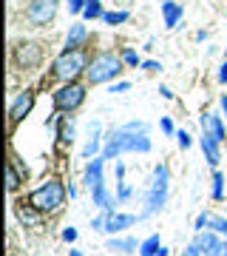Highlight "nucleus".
Wrapping results in <instances>:
<instances>
[{
    "label": "nucleus",
    "instance_id": "27",
    "mask_svg": "<svg viewBox=\"0 0 227 256\" xmlns=\"http://www.w3.org/2000/svg\"><path fill=\"white\" fill-rule=\"evenodd\" d=\"M176 137H179V146L182 148H191V134H188V131H179Z\"/></svg>",
    "mask_w": 227,
    "mask_h": 256
},
{
    "label": "nucleus",
    "instance_id": "20",
    "mask_svg": "<svg viewBox=\"0 0 227 256\" xmlns=\"http://www.w3.org/2000/svg\"><path fill=\"white\" fill-rule=\"evenodd\" d=\"M17 185H20V174H17V168H14V162H9L6 165V188L14 191Z\"/></svg>",
    "mask_w": 227,
    "mask_h": 256
},
{
    "label": "nucleus",
    "instance_id": "3",
    "mask_svg": "<svg viewBox=\"0 0 227 256\" xmlns=\"http://www.w3.org/2000/svg\"><path fill=\"white\" fill-rule=\"evenodd\" d=\"M80 72H88V60H85L82 48H65L63 54L54 60V66H51V77H57L63 82H71Z\"/></svg>",
    "mask_w": 227,
    "mask_h": 256
},
{
    "label": "nucleus",
    "instance_id": "19",
    "mask_svg": "<svg viewBox=\"0 0 227 256\" xmlns=\"http://www.w3.org/2000/svg\"><path fill=\"white\" fill-rule=\"evenodd\" d=\"M82 14H85V20H94V18H102L105 12H102L100 0H88V3H85V9H82Z\"/></svg>",
    "mask_w": 227,
    "mask_h": 256
},
{
    "label": "nucleus",
    "instance_id": "5",
    "mask_svg": "<svg viewBox=\"0 0 227 256\" xmlns=\"http://www.w3.org/2000/svg\"><path fill=\"white\" fill-rule=\"evenodd\" d=\"M168 200V168L165 165H156V174H154V185H151V191L145 196V210H142V216H151L156 210L165 205Z\"/></svg>",
    "mask_w": 227,
    "mask_h": 256
},
{
    "label": "nucleus",
    "instance_id": "14",
    "mask_svg": "<svg viewBox=\"0 0 227 256\" xmlns=\"http://www.w3.org/2000/svg\"><path fill=\"white\" fill-rule=\"evenodd\" d=\"M202 151H205V156H208L210 165H216L219 160H222V154H219V140L213 137V134H202Z\"/></svg>",
    "mask_w": 227,
    "mask_h": 256
},
{
    "label": "nucleus",
    "instance_id": "21",
    "mask_svg": "<svg viewBox=\"0 0 227 256\" xmlns=\"http://www.w3.org/2000/svg\"><path fill=\"white\" fill-rule=\"evenodd\" d=\"M102 20H105L108 26H117V23L128 20V12H108V14H102Z\"/></svg>",
    "mask_w": 227,
    "mask_h": 256
},
{
    "label": "nucleus",
    "instance_id": "2",
    "mask_svg": "<svg viewBox=\"0 0 227 256\" xmlns=\"http://www.w3.org/2000/svg\"><path fill=\"white\" fill-rule=\"evenodd\" d=\"M122 57H117L114 52H100V54L94 57L88 63V82L91 86H100V82H108L114 80L117 74H122Z\"/></svg>",
    "mask_w": 227,
    "mask_h": 256
},
{
    "label": "nucleus",
    "instance_id": "28",
    "mask_svg": "<svg viewBox=\"0 0 227 256\" xmlns=\"http://www.w3.org/2000/svg\"><path fill=\"white\" fill-rule=\"evenodd\" d=\"M63 239H65V242H74V239H77V230H74V228H65V230H63Z\"/></svg>",
    "mask_w": 227,
    "mask_h": 256
},
{
    "label": "nucleus",
    "instance_id": "4",
    "mask_svg": "<svg viewBox=\"0 0 227 256\" xmlns=\"http://www.w3.org/2000/svg\"><path fill=\"white\" fill-rule=\"evenodd\" d=\"M63 200H65V188H63V182L60 180H48L45 185H40L31 196H28V202H31V208L34 210H54V208H60L63 205Z\"/></svg>",
    "mask_w": 227,
    "mask_h": 256
},
{
    "label": "nucleus",
    "instance_id": "34",
    "mask_svg": "<svg viewBox=\"0 0 227 256\" xmlns=\"http://www.w3.org/2000/svg\"><path fill=\"white\" fill-rule=\"evenodd\" d=\"M162 131H168V134L173 131V122H171V120H162Z\"/></svg>",
    "mask_w": 227,
    "mask_h": 256
},
{
    "label": "nucleus",
    "instance_id": "16",
    "mask_svg": "<svg viewBox=\"0 0 227 256\" xmlns=\"http://www.w3.org/2000/svg\"><path fill=\"white\" fill-rule=\"evenodd\" d=\"M162 14H165V26L173 28L182 20V6L179 3H173V0H168V3L162 6Z\"/></svg>",
    "mask_w": 227,
    "mask_h": 256
},
{
    "label": "nucleus",
    "instance_id": "38",
    "mask_svg": "<svg viewBox=\"0 0 227 256\" xmlns=\"http://www.w3.org/2000/svg\"><path fill=\"white\" fill-rule=\"evenodd\" d=\"M71 256H82V254H80V250H71Z\"/></svg>",
    "mask_w": 227,
    "mask_h": 256
},
{
    "label": "nucleus",
    "instance_id": "25",
    "mask_svg": "<svg viewBox=\"0 0 227 256\" xmlns=\"http://www.w3.org/2000/svg\"><path fill=\"white\" fill-rule=\"evenodd\" d=\"M122 60H125L128 66H139V57H136L134 48H128V52H122Z\"/></svg>",
    "mask_w": 227,
    "mask_h": 256
},
{
    "label": "nucleus",
    "instance_id": "7",
    "mask_svg": "<svg viewBox=\"0 0 227 256\" xmlns=\"http://www.w3.org/2000/svg\"><path fill=\"white\" fill-rule=\"evenodd\" d=\"M43 63V46L40 43H31V40H23L14 46V66L23 68V72H31Z\"/></svg>",
    "mask_w": 227,
    "mask_h": 256
},
{
    "label": "nucleus",
    "instance_id": "30",
    "mask_svg": "<svg viewBox=\"0 0 227 256\" xmlns=\"http://www.w3.org/2000/svg\"><path fill=\"white\" fill-rule=\"evenodd\" d=\"M128 88H131L128 82H117V86H111V92H114V94H122V92H128Z\"/></svg>",
    "mask_w": 227,
    "mask_h": 256
},
{
    "label": "nucleus",
    "instance_id": "37",
    "mask_svg": "<svg viewBox=\"0 0 227 256\" xmlns=\"http://www.w3.org/2000/svg\"><path fill=\"white\" fill-rule=\"evenodd\" d=\"M156 256H168V250H159V254H156Z\"/></svg>",
    "mask_w": 227,
    "mask_h": 256
},
{
    "label": "nucleus",
    "instance_id": "17",
    "mask_svg": "<svg viewBox=\"0 0 227 256\" xmlns=\"http://www.w3.org/2000/svg\"><path fill=\"white\" fill-rule=\"evenodd\" d=\"M162 250V242H159V234H154V236H148L142 245H139V256H156Z\"/></svg>",
    "mask_w": 227,
    "mask_h": 256
},
{
    "label": "nucleus",
    "instance_id": "23",
    "mask_svg": "<svg viewBox=\"0 0 227 256\" xmlns=\"http://www.w3.org/2000/svg\"><path fill=\"white\" fill-rule=\"evenodd\" d=\"M60 140H63V142H71V140H74V122H71V120L60 126Z\"/></svg>",
    "mask_w": 227,
    "mask_h": 256
},
{
    "label": "nucleus",
    "instance_id": "11",
    "mask_svg": "<svg viewBox=\"0 0 227 256\" xmlns=\"http://www.w3.org/2000/svg\"><path fill=\"white\" fill-rule=\"evenodd\" d=\"M131 225H136L134 214H111L108 210V216H105V234H117V230L131 228Z\"/></svg>",
    "mask_w": 227,
    "mask_h": 256
},
{
    "label": "nucleus",
    "instance_id": "26",
    "mask_svg": "<svg viewBox=\"0 0 227 256\" xmlns=\"http://www.w3.org/2000/svg\"><path fill=\"white\" fill-rule=\"evenodd\" d=\"M85 3H88V0H68V9H71L74 14H77V12L85 9Z\"/></svg>",
    "mask_w": 227,
    "mask_h": 256
},
{
    "label": "nucleus",
    "instance_id": "29",
    "mask_svg": "<svg viewBox=\"0 0 227 256\" xmlns=\"http://www.w3.org/2000/svg\"><path fill=\"white\" fill-rule=\"evenodd\" d=\"M182 256H202V250H199V245H191V248H185Z\"/></svg>",
    "mask_w": 227,
    "mask_h": 256
},
{
    "label": "nucleus",
    "instance_id": "33",
    "mask_svg": "<svg viewBox=\"0 0 227 256\" xmlns=\"http://www.w3.org/2000/svg\"><path fill=\"white\" fill-rule=\"evenodd\" d=\"M145 68H148V72H156V68H162V66H159V63H154V60H148V63H145Z\"/></svg>",
    "mask_w": 227,
    "mask_h": 256
},
{
    "label": "nucleus",
    "instance_id": "35",
    "mask_svg": "<svg viewBox=\"0 0 227 256\" xmlns=\"http://www.w3.org/2000/svg\"><path fill=\"white\" fill-rule=\"evenodd\" d=\"M159 92H162V97H168V100H171V97H173V92H171V88H168V86H162Z\"/></svg>",
    "mask_w": 227,
    "mask_h": 256
},
{
    "label": "nucleus",
    "instance_id": "1",
    "mask_svg": "<svg viewBox=\"0 0 227 256\" xmlns=\"http://www.w3.org/2000/svg\"><path fill=\"white\" fill-rule=\"evenodd\" d=\"M125 151H151V140H148V126L145 122H128V126L117 128L108 137L105 148H102V160H111Z\"/></svg>",
    "mask_w": 227,
    "mask_h": 256
},
{
    "label": "nucleus",
    "instance_id": "9",
    "mask_svg": "<svg viewBox=\"0 0 227 256\" xmlns=\"http://www.w3.org/2000/svg\"><path fill=\"white\" fill-rule=\"evenodd\" d=\"M34 108V94L31 92H23L14 97V102H11V108H9V120H11V126H17L20 120H26L28 117V111Z\"/></svg>",
    "mask_w": 227,
    "mask_h": 256
},
{
    "label": "nucleus",
    "instance_id": "13",
    "mask_svg": "<svg viewBox=\"0 0 227 256\" xmlns=\"http://www.w3.org/2000/svg\"><path fill=\"white\" fill-rule=\"evenodd\" d=\"M102 156H97V160H91L88 168H85V182H88V188L94 191L97 185H102Z\"/></svg>",
    "mask_w": 227,
    "mask_h": 256
},
{
    "label": "nucleus",
    "instance_id": "12",
    "mask_svg": "<svg viewBox=\"0 0 227 256\" xmlns=\"http://www.w3.org/2000/svg\"><path fill=\"white\" fill-rule=\"evenodd\" d=\"M202 128H205L208 134H213L219 142H225V140H227L225 122H222V117H219V114H205V117H202Z\"/></svg>",
    "mask_w": 227,
    "mask_h": 256
},
{
    "label": "nucleus",
    "instance_id": "15",
    "mask_svg": "<svg viewBox=\"0 0 227 256\" xmlns=\"http://www.w3.org/2000/svg\"><path fill=\"white\" fill-rule=\"evenodd\" d=\"M85 37H88L85 26H82V23H74L71 32H68V37H65V48H80L82 43H85Z\"/></svg>",
    "mask_w": 227,
    "mask_h": 256
},
{
    "label": "nucleus",
    "instance_id": "24",
    "mask_svg": "<svg viewBox=\"0 0 227 256\" xmlns=\"http://www.w3.org/2000/svg\"><path fill=\"white\" fill-rule=\"evenodd\" d=\"M210 225H213L219 234H225L227 236V220H222V216H210Z\"/></svg>",
    "mask_w": 227,
    "mask_h": 256
},
{
    "label": "nucleus",
    "instance_id": "6",
    "mask_svg": "<svg viewBox=\"0 0 227 256\" xmlns=\"http://www.w3.org/2000/svg\"><path fill=\"white\" fill-rule=\"evenodd\" d=\"M82 102H85V86H80V82H65L54 92L57 111H77Z\"/></svg>",
    "mask_w": 227,
    "mask_h": 256
},
{
    "label": "nucleus",
    "instance_id": "36",
    "mask_svg": "<svg viewBox=\"0 0 227 256\" xmlns=\"http://www.w3.org/2000/svg\"><path fill=\"white\" fill-rule=\"evenodd\" d=\"M222 108H225V114H227V94L222 97Z\"/></svg>",
    "mask_w": 227,
    "mask_h": 256
},
{
    "label": "nucleus",
    "instance_id": "22",
    "mask_svg": "<svg viewBox=\"0 0 227 256\" xmlns=\"http://www.w3.org/2000/svg\"><path fill=\"white\" fill-rule=\"evenodd\" d=\"M213 196H216V200H222V196H225V176L219 174H213Z\"/></svg>",
    "mask_w": 227,
    "mask_h": 256
},
{
    "label": "nucleus",
    "instance_id": "8",
    "mask_svg": "<svg viewBox=\"0 0 227 256\" xmlns=\"http://www.w3.org/2000/svg\"><path fill=\"white\" fill-rule=\"evenodd\" d=\"M57 14V0H31L26 9L28 26H48Z\"/></svg>",
    "mask_w": 227,
    "mask_h": 256
},
{
    "label": "nucleus",
    "instance_id": "18",
    "mask_svg": "<svg viewBox=\"0 0 227 256\" xmlns=\"http://www.w3.org/2000/svg\"><path fill=\"white\" fill-rule=\"evenodd\" d=\"M108 250H119V254H131V250H136V239H111L108 242Z\"/></svg>",
    "mask_w": 227,
    "mask_h": 256
},
{
    "label": "nucleus",
    "instance_id": "10",
    "mask_svg": "<svg viewBox=\"0 0 227 256\" xmlns=\"http://www.w3.org/2000/svg\"><path fill=\"white\" fill-rule=\"evenodd\" d=\"M196 245H199L202 256H225V245L219 242L216 234H199L196 236Z\"/></svg>",
    "mask_w": 227,
    "mask_h": 256
},
{
    "label": "nucleus",
    "instance_id": "32",
    "mask_svg": "<svg viewBox=\"0 0 227 256\" xmlns=\"http://www.w3.org/2000/svg\"><path fill=\"white\" fill-rule=\"evenodd\" d=\"M219 80L227 82V63H222V72H219Z\"/></svg>",
    "mask_w": 227,
    "mask_h": 256
},
{
    "label": "nucleus",
    "instance_id": "31",
    "mask_svg": "<svg viewBox=\"0 0 227 256\" xmlns=\"http://www.w3.org/2000/svg\"><path fill=\"white\" fill-rule=\"evenodd\" d=\"M208 225H210V216L208 214H202L199 220H196V228H208Z\"/></svg>",
    "mask_w": 227,
    "mask_h": 256
}]
</instances>
